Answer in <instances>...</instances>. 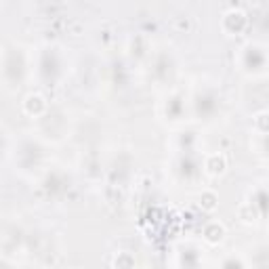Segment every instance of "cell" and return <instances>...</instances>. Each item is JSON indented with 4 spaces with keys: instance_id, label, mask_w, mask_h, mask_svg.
I'll return each mask as SVG.
<instances>
[{
    "instance_id": "277c9868",
    "label": "cell",
    "mask_w": 269,
    "mask_h": 269,
    "mask_svg": "<svg viewBox=\"0 0 269 269\" xmlns=\"http://www.w3.org/2000/svg\"><path fill=\"white\" fill-rule=\"evenodd\" d=\"M200 206H202L204 210H214V208H217V196H214L212 191L202 193V198H200Z\"/></svg>"
},
{
    "instance_id": "7a4b0ae2",
    "label": "cell",
    "mask_w": 269,
    "mask_h": 269,
    "mask_svg": "<svg viewBox=\"0 0 269 269\" xmlns=\"http://www.w3.org/2000/svg\"><path fill=\"white\" fill-rule=\"evenodd\" d=\"M223 235H225V229H223V225L221 223H208L206 225V229H204V238H206L208 244H219L223 240Z\"/></svg>"
},
{
    "instance_id": "5b68a950",
    "label": "cell",
    "mask_w": 269,
    "mask_h": 269,
    "mask_svg": "<svg viewBox=\"0 0 269 269\" xmlns=\"http://www.w3.org/2000/svg\"><path fill=\"white\" fill-rule=\"evenodd\" d=\"M265 118H267V112H261V114H256L254 118V124H256V131H259L261 135L267 131V126H265Z\"/></svg>"
},
{
    "instance_id": "3957f363",
    "label": "cell",
    "mask_w": 269,
    "mask_h": 269,
    "mask_svg": "<svg viewBox=\"0 0 269 269\" xmlns=\"http://www.w3.org/2000/svg\"><path fill=\"white\" fill-rule=\"evenodd\" d=\"M45 99H42L40 95H30L26 99V112L28 114H40L42 110H45Z\"/></svg>"
},
{
    "instance_id": "6da1fadb",
    "label": "cell",
    "mask_w": 269,
    "mask_h": 269,
    "mask_svg": "<svg viewBox=\"0 0 269 269\" xmlns=\"http://www.w3.org/2000/svg\"><path fill=\"white\" fill-rule=\"evenodd\" d=\"M225 168H227V160L221 154H212L208 160H206V170L210 175H223Z\"/></svg>"
}]
</instances>
